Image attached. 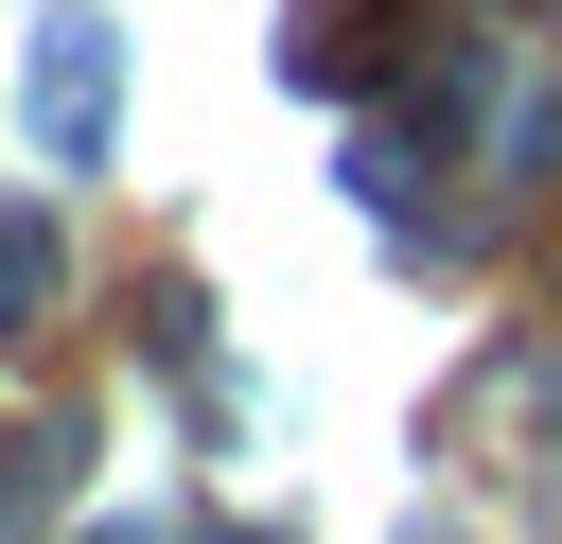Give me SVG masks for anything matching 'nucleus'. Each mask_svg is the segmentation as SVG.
Returning a JSON list of instances; mask_svg holds the SVG:
<instances>
[{
    "instance_id": "obj_1",
    "label": "nucleus",
    "mask_w": 562,
    "mask_h": 544,
    "mask_svg": "<svg viewBox=\"0 0 562 544\" xmlns=\"http://www.w3.org/2000/svg\"><path fill=\"white\" fill-rule=\"evenodd\" d=\"M35 140L53 158L105 140V18H35Z\"/></svg>"
},
{
    "instance_id": "obj_2",
    "label": "nucleus",
    "mask_w": 562,
    "mask_h": 544,
    "mask_svg": "<svg viewBox=\"0 0 562 544\" xmlns=\"http://www.w3.org/2000/svg\"><path fill=\"white\" fill-rule=\"evenodd\" d=\"M0 298H53V228H0Z\"/></svg>"
}]
</instances>
